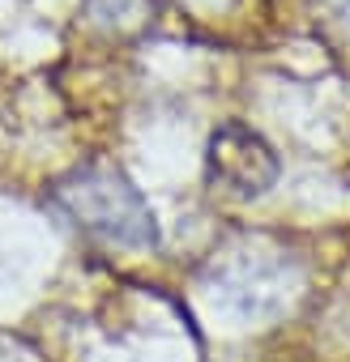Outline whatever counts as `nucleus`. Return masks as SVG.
<instances>
[{
    "label": "nucleus",
    "mask_w": 350,
    "mask_h": 362,
    "mask_svg": "<svg viewBox=\"0 0 350 362\" xmlns=\"http://www.w3.org/2000/svg\"><path fill=\"white\" fill-rule=\"evenodd\" d=\"M56 205L94 239L120 243V247H154L158 222L145 197L132 188V179L115 166L90 162L77 166L56 184Z\"/></svg>",
    "instance_id": "obj_1"
},
{
    "label": "nucleus",
    "mask_w": 350,
    "mask_h": 362,
    "mask_svg": "<svg viewBox=\"0 0 350 362\" xmlns=\"http://www.w3.org/2000/svg\"><path fill=\"white\" fill-rule=\"evenodd\" d=\"M205 175H210L214 192L235 197V201H256L278 184L282 162L261 132H252L244 124H222L210 136Z\"/></svg>",
    "instance_id": "obj_2"
},
{
    "label": "nucleus",
    "mask_w": 350,
    "mask_h": 362,
    "mask_svg": "<svg viewBox=\"0 0 350 362\" xmlns=\"http://www.w3.org/2000/svg\"><path fill=\"white\" fill-rule=\"evenodd\" d=\"M316 9H320V18L350 43V0H316Z\"/></svg>",
    "instance_id": "obj_3"
}]
</instances>
